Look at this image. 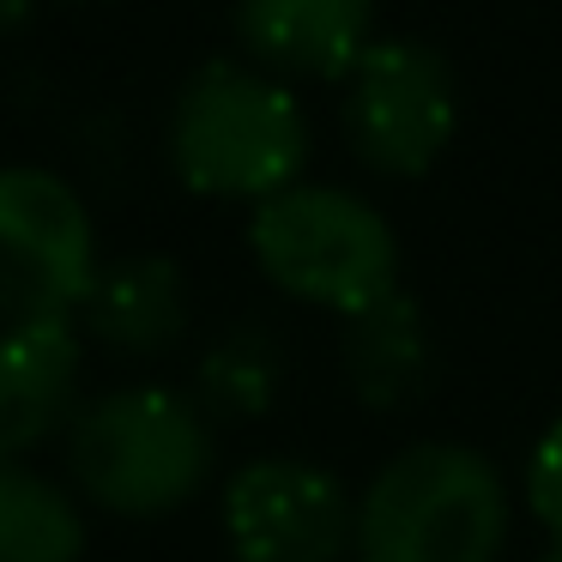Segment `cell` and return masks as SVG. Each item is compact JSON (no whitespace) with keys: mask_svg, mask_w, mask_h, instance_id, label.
<instances>
[{"mask_svg":"<svg viewBox=\"0 0 562 562\" xmlns=\"http://www.w3.org/2000/svg\"><path fill=\"white\" fill-rule=\"evenodd\" d=\"M170 164L182 188L206 200H248L267 206L272 194L303 182L308 122L291 86L248 61H206L188 74L170 110Z\"/></svg>","mask_w":562,"mask_h":562,"instance_id":"cell-1","label":"cell"},{"mask_svg":"<svg viewBox=\"0 0 562 562\" xmlns=\"http://www.w3.org/2000/svg\"><path fill=\"white\" fill-rule=\"evenodd\" d=\"M67 477L103 514L158 520L206 490L212 417L176 387H115L79 405L67 429Z\"/></svg>","mask_w":562,"mask_h":562,"instance_id":"cell-2","label":"cell"},{"mask_svg":"<svg viewBox=\"0 0 562 562\" xmlns=\"http://www.w3.org/2000/svg\"><path fill=\"white\" fill-rule=\"evenodd\" d=\"M508 484L465 441H412L357 496L351 562H496Z\"/></svg>","mask_w":562,"mask_h":562,"instance_id":"cell-3","label":"cell"},{"mask_svg":"<svg viewBox=\"0 0 562 562\" xmlns=\"http://www.w3.org/2000/svg\"><path fill=\"white\" fill-rule=\"evenodd\" d=\"M248 248L284 296L345 321L400 291V236L351 188L296 182L272 194L248 218Z\"/></svg>","mask_w":562,"mask_h":562,"instance_id":"cell-4","label":"cell"},{"mask_svg":"<svg viewBox=\"0 0 562 562\" xmlns=\"http://www.w3.org/2000/svg\"><path fill=\"white\" fill-rule=\"evenodd\" d=\"M98 272V224L79 188L37 164H7L0 170V327L74 321Z\"/></svg>","mask_w":562,"mask_h":562,"instance_id":"cell-5","label":"cell"},{"mask_svg":"<svg viewBox=\"0 0 562 562\" xmlns=\"http://www.w3.org/2000/svg\"><path fill=\"white\" fill-rule=\"evenodd\" d=\"M460 127L453 67L417 37H375L345 79V139L375 176L436 170Z\"/></svg>","mask_w":562,"mask_h":562,"instance_id":"cell-6","label":"cell"},{"mask_svg":"<svg viewBox=\"0 0 562 562\" xmlns=\"http://www.w3.org/2000/svg\"><path fill=\"white\" fill-rule=\"evenodd\" d=\"M224 538L236 562H345L357 544V502L327 465L267 453L224 484Z\"/></svg>","mask_w":562,"mask_h":562,"instance_id":"cell-7","label":"cell"},{"mask_svg":"<svg viewBox=\"0 0 562 562\" xmlns=\"http://www.w3.org/2000/svg\"><path fill=\"white\" fill-rule=\"evenodd\" d=\"M86 387V345L74 321L0 327V460L67 436Z\"/></svg>","mask_w":562,"mask_h":562,"instance_id":"cell-8","label":"cell"},{"mask_svg":"<svg viewBox=\"0 0 562 562\" xmlns=\"http://www.w3.org/2000/svg\"><path fill=\"white\" fill-rule=\"evenodd\" d=\"M236 37L272 79H351L375 43V0H236Z\"/></svg>","mask_w":562,"mask_h":562,"instance_id":"cell-9","label":"cell"},{"mask_svg":"<svg viewBox=\"0 0 562 562\" xmlns=\"http://www.w3.org/2000/svg\"><path fill=\"white\" fill-rule=\"evenodd\" d=\"M79 315L103 351L151 363L188 333V272L170 255H122L98 272Z\"/></svg>","mask_w":562,"mask_h":562,"instance_id":"cell-10","label":"cell"},{"mask_svg":"<svg viewBox=\"0 0 562 562\" xmlns=\"http://www.w3.org/2000/svg\"><path fill=\"white\" fill-rule=\"evenodd\" d=\"M345 381L369 412H405L436 381V327L424 303L405 291L369 303L363 315L345 321Z\"/></svg>","mask_w":562,"mask_h":562,"instance_id":"cell-11","label":"cell"},{"mask_svg":"<svg viewBox=\"0 0 562 562\" xmlns=\"http://www.w3.org/2000/svg\"><path fill=\"white\" fill-rule=\"evenodd\" d=\"M86 557V508L67 484L0 460V562H79Z\"/></svg>","mask_w":562,"mask_h":562,"instance_id":"cell-12","label":"cell"},{"mask_svg":"<svg viewBox=\"0 0 562 562\" xmlns=\"http://www.w3.org/2000/svg\"><path fill=\"white\" fill-rule=\"evenodd\" d=\"M279 387H284V351L255 321L218 333L194 375V400L206 417H260V412H272Z\"/></svg>","mask_w":562,"mask_h":562,"instance_id":"cell-13","label":"cell"},{"mask_svg":"<svg viewBox=\"0 0 562 562\" xmlns=\"http://www.w3.org/2000/svg\"><path fill=\"white\" fill-rule=\"evenodd\" d=\"M526 508L562 544V417L538 436L532 460H526Z\"/></svg>","mask_w":562,"mask_h":562,"instance_id":"cell-14","label":"cell"},{"mask_svg":"<svg viewBox=\"0 0 562 562\" xmlns=\"http://www.w3.org/2000/svg\"><path fill=\"white\" fill-rule=\"evenodd\" d=\"M31 13H37V0H0V37L25 31V25H31Z\"/></svg>","mask_w":562,"mask_h":562,"instance_id":"cell-15","label":"cell"},{"mask_svg":"<svg viewBox=\"0 0 562 562\" xmlns=\"http://www.w3.org/2000/svg\"><path fill=\"white\" fill-rule=\"evenodd\" d=\"M544 562H562V544H557V550H550V557H544Z\"/></svg>","mask_w":562,"mask_h":562,"instance_id":"cell-16","label":"cell"}]
</instances>
